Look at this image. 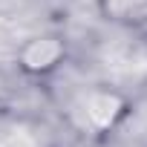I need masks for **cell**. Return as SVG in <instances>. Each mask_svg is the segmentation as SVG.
Here are the masks:
<instances>
[{
	"mask_svg": "<svg viewBox=\"0 0 147 147\" xmlns=\"http://www.w3.org/2000/svg\"><path fill=\"white\" fill-rule=\"evenodd\" d=\"M130 110H133V101L121 90H113V87H90L75 101V113L81 118V127L95 136L113 133L130 115Z\"/></svg>",
	"mask_w": 147,
	"mask_h": 147,
	"instance_id": "6da1fadb",
	"label": "cell"
},
{
	"mask_svg": "<svg viewBox=\"0 0 147 147\" xmlns=\"http://www.w3.org/2000/svg\"><path fill=\"white\" fill-rule=\"evenodd\" d=\"M66 55H69V46H66L63 35H58V32H40V35L26 38L18 46L15 63L29 78H46V75H52V72H58L63 66Z\"/></svg>",
	"mask_w": 147,
	"mask_h": 147,
	"instance_id": "7a4b0ae2",
	"label": "cell"
},
{
	"mask_svg": "<svg viewBox=\"0 0 147 147\" xmlns=\"http://www.w3.org/2000/svg\"><path fill=\"white\" fill-rule=\"evenodd\" d=\"M101 6H104V15L113 20H133L147 6V0H101Z\"/></svg>",
	"mask_w": 147,
	"mask_h": 147,
	"instance_id": "3957f363",
	"label": "cell"
}]
</instances>
